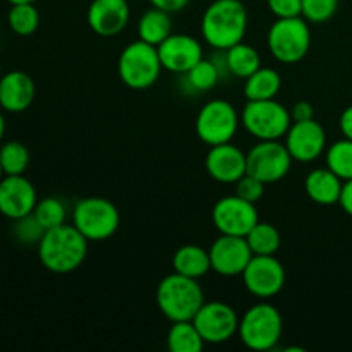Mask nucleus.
I'll return each mask as SVG.
<instances>
[{"instance_id":"9","label":"nucleus","mask_w":352,"mask_h":352,"mask_svg":"<svg viewBox=\"0 0 352 352\" xmlns=\"http://www.w3.org/2000/svg\"><path fill=\"white\" fill-rule=\"evenodd\" d=\"M241 117L227 100H212L205 103L196 117V134L208 146L230 143L236 136Z\"/></svg>"},{"instance_id":"4","label":"nucleus","mask_w":352,"mask_h":352,"mask_svg":"<svg viewBox=\"0 0 352 352\" xmlns=\"http://www.w3.org/2000/svg\"><path fill=\"white\" fill-rule=\"evenodd\" d=\"M282 315L270 302H258L251 306L239 320L241 342L251 351H270L282 337Z\"/></svg>"},{"instance_id":"17","label":"nucleus","mask_w":352,"mask_h":352,"mask_svg":"<svg viewBox=\"0 0 352 352\" xmlns=\"http://www.w3.org/2000/svg\"><path fill=\"white\" fill-rule=\"evenodd\" d=\"M162 67L175 74H186L203 60V47L196 38L182 33H172L167 40L158 45Z\"/></svg>"},{"instance_id":"35","label":"nucleus","mask_w":352,"mask_h":352,"mask_svg":"<svg viewBox=\"0 0 352 352\" xmlns=\"http://www.w3.org/2000/svg\"><path fill=\"white\" fill-rule=\"evenodd\" d=\"M236 195L239 196V198L256 205L265 195V182H261L260 179L253 177V175H250L246 172V174L236 182Z\"/></svg>"},{"instance_id":"3","label":"nucleus","mask_w":352,"mask_h":352,"mask_svg":"<svg viewBox=\"0 0 352 352\" xmlns=\"http://www.w3.org/2000/svg\"><path fill=\"white\" fill-rule=\"evenodd\" d=\"M157 305L165 318L174 322H188L205 305V292L198 278L174 274L162 278L157 287Z\"/></svg>"},{"instance_id":"31","label":"nucleus","mask_w":352,"mask_h":352,"mask_svg":"<svg viewBox=\"0 0 352 352\" xmlns=\"http://www.w3.org/2000/svg\"><path fill=\"white\" fill-rule=\"evenodd\" d=\"M327 167L336 172L344 182L352 179V141L344 140L336 141L327 150Z\"/></svg>"},{"instance_id":"10","label":"nucleus","mask_w":352,"mask_h":352,"mask_svg":"<svg viewBox=\"0 0 352 352\" xmlns=\"http://www.w3.org/2000/svg\"><path fill=\"white\" fill-rule=\"evenodd\" d=\"M292 162L287 146L278 140L260 141L248 151L246 172L265 184H274L289 174Z\"/></svg>"},{"instance_id":"25","label":"nucleus","mask_w":352,"mask_h":352,"mask_svg":"<svg viewBox=\"0 0 352 352\" xmlns=\"http://www.w3.org/2000/svg\"><path fill=\"white\" fill-rule=\"evenodd\" d=\"M282 88V78L275 69L260 67L246 79L244 96L248 100H274Z\"/></svg>"},{"instance_id":"20","label":"nucleus","mask_w":352,"mask_h":352,"mask_svg":"<svg viewBox=\"0 0 352 352\" xmlns=\"http://www.w3.org/2000/svg\"><path fill=\"white\" fill-rule=\"evenodd\" d=\"M36 86L33 78L23 71H10L0 78V109L19 113L33 105Z\"/></svg>"},{"instance_id":"8","label":"nucleus","mask_w":352,"mask_h":352,"mask_svg":"<svg viewBox=\"0 0 352 352\" xmlns=\"http://www.w3.org/2000/svg\"><path fill=\"white\" fill-rule=\"evenodd\" d=\"M72 220L76 229L88 241H105L119 229L120 213L110 199L93 196L76 203Z\"/></svg>"},{"instance_id":"26","label":"nucleus","mask_w":352,"mask_h":352,"mask_svg":"<svg viewBox=\"0 0 352 352\" xmlns=\"http://www.w3.org/2000/svg\"><path fill=\"white\" fill-rule=\"evenodd\" d=\"M167 346L172 352H199L205 346V340L192 320H188V322H174L168 330Z\"/></svg>"},{"instance_id":"42","label":"nucleus","mask_w":352,"mask_h":352,"mask_svg":"<svg viewBox=\"0 0 352 352\" xmlns=\"http://www.w3.org/2000/svg\"><path fill=\"white\" fill-rule=\"evenodd\" d=\"M7 2H9L10 6H14V3H34L36 0H7Z\"/></svg>"},{"instance_id":"6","label":"nucleus","mask_w":352,"mask_h":352,"mask_svg":"<svg viewBox=\"0 0 352 352\" xmlns=\"http://www.w3.org/2000/svg\"><path fill=\"white\" fill-rule=\"evenodd\" d=\"M270 54L282 64H298L311 47V31L302 16L277 19L267 34Z\"/></svg>"},{"instance_id":"44","label":"nucleus","mask_w":352,"mask_h":352,"mask_svg":"<svg viewBox=\"0 0 352 352\" xmlns=\"http://www.w3.org/2000/svg\"><path fill=\"white\" fill-rule=\"evenodd\" d=\"M0 78H2V64H0Z\"/></svg>"},{"instance_id":"16","label":"nucleus","mask_w":352,"mask_h":352,"mask_svg":"<svg viewBox=\"0 0 352 352\" xmlns=\"http://www.w3.org/2000/svg\"><path fill=\"white\" fill-rule=\"evenodd\" d=\"M38 195L31 181L21 175H3L0 181V213L9 220L33 213Z\"/></svg>"},{"instance_id":"39","label":"nucleus","mask_w":352,"mask_h":352,"mask_svg":"<svg viewBox=\"0 0 352 352\" xmlns=\"http://www.w3.org/2000/svg\"><path fill=\"white\" fill-rule=\"evenodd\" d=\"M339 205L342 206V210L347 213V215L352 217V179L351 181L344 182L342 195H340Z\"/></svg>"},{"instance_id":"13","label":"nucleus","mask_w":352,"mask_h":352,"mask_svg":"<svg viewBox=\"0 0 352 352\" xmlns=\"http://www.w3.org/2000/svg\"><path fill=\"white\" fill-rule=\"evenodd\" d=\"M244 287L253 296L261 299H268L277 296L284 289L285 270L280 261L270 254H253L243 272Z\"/></svg>"},{"instance_id":"19","label":"nucleus","mask_w":352,"mask_h":352,"mask_svg":"<svg viewBox=\"0 0 352 352\" xmlns=\"http://www.w3.org/2000/svg\"><path fill=\"white\" fill-rule=\"evenodd\" d=\"M206 172L222 184H236L246 174V153L232 143L215 144L206 153Z\"/></svg>"},{"instance_id":"24","label":"nucleus","mask_w":352,"mask_h":352,"mask_svg":"<svg viewBox=\"0 0 352 352\" xmlns=\"http://www.w3.org/2000/svg\"><path fill=\"white\" fill-rule=\"evenodd\" d=\"M223 54H226V64L229 74L236 76L239 79H248L253 72H256L261 67V57L256 48L243 43V41L223 50Z\"/></svg>"},{"instance_id":"27","label":"nucleus","mask_w":352,"mask_h":352,"mask_svg":"<svg viewBox=\"0 0 352 352\" xmlns=\"http://www.w3.org/2000/svg\"><path fill=\"white\" fill-rule=\"evenodd\" d=\"M248 244H250L253 254H275L280 248V232L277 227H274L268 222H258L250 234L246 236Z\"/></svg>"},{"instance_id":"22","label":"nucleus","mask_w":352,"mask_h":352,"mask_svg":"<svg viewBox=\"0 0 352 352\" xmlns=\"http://www.w3.org/2000/svg\"><path fill=\"white\" fill-rule=\"evenodd\" d=\"M172 267L177 274L199 278L205 277L212 270V261H210V253L205 248L198 246V244H184L174 253Z\"/></svg>"},{"instance_id":"38","label":"nucleus","mask_w":352,"mask_h":352,"mask_svg":"<svg viewBox=\"0 0 352 352\" xmlns=\"http://www.w3.org/2000/svg\"><path fill=\"white\" fill-rule=\"evenodd\" d=\"M191 0H150V3L157 9L165 10L168 14H174V12H181L182 9L188 7V3Z\"/></svg>"},{"instance_id":"37","label":"nucleus","mask_w":352,"mask_h":352,"mask_svg":"<svg viewBox=\"0 0 352 352\" xmlns=\"http://www.w3.org/2000/svg\"><path fill=\"white\" fill-rule=\"evenodd\" d=\"M291 117H292V122H301V120H311L315 119V109L309 102H298L294 103L291 110Z\"/></svg>"},{"instance_id":"5","label":"nucleus","mask_w":352,"mask_h":352,"mask_svg":"<svg viewBox=\"0 0 352 352\" xmlns=\"http://www.w3.org/2000/svg\"><path fill=\"white\" fill-rule=\"evenodd\" d=\"M119 78L131 89H148L158 81L162 72L160 55L155 45L143 40L133 41L119 57Z\"/></svg>"},{"instance_id":"15","label":"nucleus","mask_w":352,"mask_h":352,"mask_svg":"<svg viewBox=\"0 0 352 352\" xmlns=\"http://www.w3.org/2000/svg\"><path fill=\"white\" fill-rule=\"evenodd\" d=\"M285 136H287L285 146L292 160L301 164L315 162L327 148L325 129L315 119L292 122Z\"/></svg>"},{"instance_id":"21","label":"nucleus","mask_w":352,"mask_h":352,"mask_svg":"<svg viewBox=\"0 0 352 352\" xmlns=\"http://www.w3.org/2000/svg\"><path fill=\"white\" fill-rule=\"evenodd\" d=\"M344 181L330 170L329 167L315 168L308 174L305 181L306 195L316 205L332 206L339 203L340 195H342Z\"/></svg>"},{"instance_id":"7","label":"nucleus","mask_w":352,"mask_h":352,"mask_svg":"<svg viewBox=\"0 0 352 352\" xmlns=\"http://www.w3.org/2000/svg\"><path fill=\"white\" fill-rule=\"evenodd\" d=\"M241 122L244 129L260 141L280 140L292 124L291 112L277 100H248Z\"/></svg>"},{"instance_id":"40","label":"nucleus","mask_w":352,"mask_h":352,"mask_svg":"<svg viewBox=\"0 0 352 352\" xmlns=\"http://www.w3.org/2000/svg\"><path fill=\"white\" fill-rule=\"evenodd\" d=\"M340 131H342L344 138L352 141V105L347 107L342 113H340V120H339Z\"/></svg>"},{"instance_id":"41","label":"nucleus","mask_w":352,"mask_h":352,"mask_svg":"<svg viewBox=\"0 0 352 352\" xmlns=\"http://www.w3.org/2000/svg\"><path fill=\"white\" fill-rule=\"evenodd\" d=\"M3 134H6V119H3L2 109H0V143L3 140Z\"/></svg>"},{"instance_id":"34","label":"nucleus","mask_w":352,"mask_h":352,"mask_svg":"<svg viewBox=\"0 0 352 352\" xmlns=\"http://www.w3.org/2000/svg\"><path fill=\"white\" fill-rule=\"evenodd\" d=\"M301 3L302 17L315 24L330 21L339 9V0H301Z\"/></svg>"},{"instance_id":"2","label":"nucleus","mask_w":352,"mask_h":352,"mask_svg":"<svg viewBox=\"0 0 352 352\" xmlns=\"http://www.w3.org/2000/svg\"><path fill=\"white\" fill-rule=\"evenodd\" d=\"M248 31V10L241 0H215L206 7L201 34L215 50H227L241 43Z\"/></svg>"},{"instance_id":"18","label":"nucleus","mask_w":352,"mask_h":352,"mask_svg":"<svg viewBox=\"0 0 352 352\" xmlns=\"http://www.w3.org/2000/svg\"><path fill=\"white\" fill-rule=\"evenodd\" d=\"M131 10L127 0H93L88 7V26L98 36L112 38L126 30Z\"/></svg>"},{"instance_id":"30","label":"nucleus","mask_w":352,"mask_h":352,"mask_svg":"<svg viewBox=\"0 0 352 352\" xmlns=\"http://www.w3.org/2000/svg\"><path fill=\"white\" fill-rule=\"evenodd\" d=\"M0 164L6 175H21L30 165V151L19 141H7L0 146Z\"/></svg>"},{"instance_id":"29","label":"nucleus","mask_w":352,"mask_h":352,"mask_svg":"<svg viewBox=\"0 0 352 352\" xmlns=\"http://www.w3.org/2000/svg\"><path fill=\"white\" fill-rule=\"evenodd\" d=\"M182 76H184V81L189 86V89H192L196 93L210 91V89L215 88L219 79L222 78L219 67H217L212 58L210 60L203 58V60H199L195 67L189 69Z\"/></svg>"},{"instance_id":"28","label":"nucleus","mask_w":352,"mask_h":352,"mask_svg":"<svg viewBox=\"0 0 352 352\" xmlns=\"http://www.w3.org/2000/svg\"><path fill=\"white\" fill-rule=\"evenodd\" d=\"M9 28L19 36H30L40 26V12L34 3H14L7 14Z\"/></svg>"},{"instance_id":"12","label":"nucleus","mask_w":352,"mask_h":352,"mask_svg":"<svg viewBox=\"0 0 352 352\" xmlns=\"http://www.w3.org/2000/svg\"><path fill=\"white\" fill-rule=\"evenodd\" d=\"M192 323L201 333L205 344H223L232 339L239 329V316L232 306L220 301L205 302L196 313Z\"/></svg>"},{"instance_id":"1","label":"nucleus","mask_w":352,"mask_h":352,"mask_svg":"<svg viewBox=\"0 0 352 352\" xmlns=\"http://www.w3.org/2000/svg\"><path fill=\"white\" fill-rule=\"evenodd\" d=\"M40 263L48 272L57 275L71 274L78 270L88 254V239L78 229L67 223L47 229L38 244Z\"/></svg>"},{"instance_id":"36","label":"nucleus","mask_w":352,"mask_h":352,"mask_svg":"<svg viewBox=\"0 0 352 352\" xmlns=\"http://www.w3.org/2000/svg\"><path fill=\"white\" fill-rule=\"evenodd\" d=\"M268 9L277 19L302 16L301 0H267Z\"/></svg>"},{"instance_id":"23","label":"nucleus","mask_w":352,"mask_h":352,"mask_svg":"<svg viewBox=\"0 0 352 352\" xmlns=\"http://www.w3.org/2000/svg\"><path fill=\"white\" fill-rule=\"evenodd\" d=\"M138 34H140V40L158 47L162 41L167 40L172 34L170 14L165 12V10L162 9H157V7L148 9L146 12L140 17V23H138Z\"/></svg>"},{"instance_id":"14","label":"nucleus","mask_w":352,"mask_h":352,"mask_svg":"<svg viewBox=\"0 0 352 352\" xmlns=\"http://www.w3.org/2000/svg\"><path fill=\"white\" fill-rule=\"evenodd\" d=\"M208 253L210 261H212V270L222 277L243 275L248 263L253 258V251H251L246 237L227 236V234H222L213 241Z\"/></svg>"},{"instance_id":"43","label":"nucleus","mask_w":352,"mask_h":352,"mask_svg":"<svg viewBox=\"0 0 352 352\" xmlns=\"http://www.w3.org/2000/svg\"><path fill=\"white\" fill-rule=\"evenodd\" d=\"M3 175H6V174H3V168H2V164H0V181H2V179H3Z\"/></svg>"},{"instance_id":"33","label":"nucleus","mask_w":352,"mask_h":352,"mask_svg":"<svg viewBox=\"0 0 352 352\" xmlns=\"http://www.w3.org/2000/svg\"><path fill=\"white\" fill-rule=\"evenodd\" d=\"M12 236L23 246H38L41 237L45 236L47 229L38 222L36 217L33 213L23 217V219L12 220Z\"/></svg>"},{"instance_id":"32","label":"nucleus","mask_w":352,"mask_h":352,"mask_svg":"<svg viewBox=\"0 0 352 352\" xmlns=\"http://www.w3.org/2000/svg\"><path fill=\"white\" fill-rule=\"evenodd\" d=\"M33 215L36 217L38 222L45 227V229H54V227L65 223V217H67V210L65 205L58 198H43L38 199L36 206L33 210Z\"/></svg>"},{"instance_id":"11","label":"nucleus","mask_w":352,"mask_h":352,"mask_svg":"<svg viewBox=\"0 0 352 352\" xmlns=\"http://www.w3.org/2000/svg\"><path fill=\"white\" fill-rule=\"evenodd\" d=\"M212 220L220 234L239 237H246L250 230L260 222L256 205L237 195L220 198L212 210Z\"/></svg>"}]
</instances>
